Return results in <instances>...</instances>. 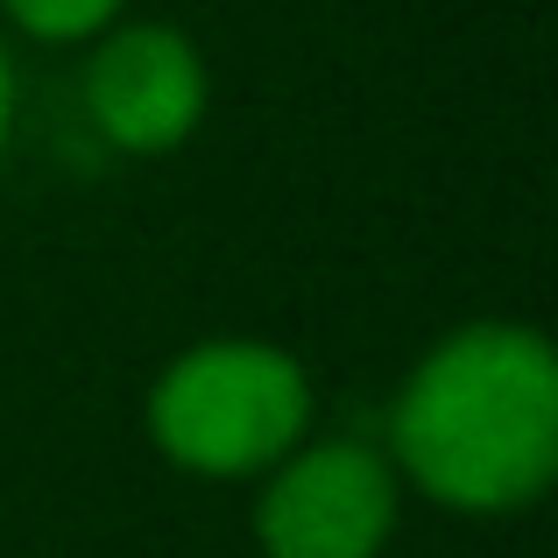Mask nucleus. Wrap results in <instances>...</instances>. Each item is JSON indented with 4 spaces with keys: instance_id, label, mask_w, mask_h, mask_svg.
Segmentation results:
<instances>
[{
    "instance_id": "20e7f679",
    "label": "nucleus",
    "mask_w": 558,
    "mask_h": 558,
    "mask_svg": "<svg viewBox=\"0 0 558 558\" xmlns=\"http://www.w3.org/2000/svg\"><path fill=\"white\" fill-rule=\"evenodd\" d=\"M85 107L107 142L163 156L205 113V64L178 28H121L85 71Z\"/></svg>"
},
{
    "instance_id": "7ed1b4c3",
    "label": "nucleus",
    "mask_w": 558,
    "mask_h": 558,
    "mask_svg": "<svg viewBox=\"0 0 558 558\" xmlns=\"http://www.w3.org/2000/svg\"><path fill=\"white\" fill-rule=\"evenodd\" d=\"M396 531V474L375 446L332 438L276 466L255 502L269 558H375Z\"/></svg>"
},
{
    "instance_id": "f257e3e1",
    "label": "nucleus",
    "mask_w": 558,
    "mask_h": 558,
    "mask_svg": "<svg viewBox=\"0 0 558 558\" xmlns=\"http://www.w3.org/2000/svg\"><path fill=\"white\" fill-rule=\"evenodd\" d=\"M396 460L452 509H517L558 466V361L531 326H466L396 403Z\"/></svg>"
},
{
    "instance_id": "39448f33",
    "label": "nucleus",
    "mask_w": 558,
    "mask_h": 558,
    "mask_svg": "<svg viewBox=\"0 0 558 558\" xmlns=\"http://www.w3.org/2000/svg\"><path fill=\"white\" fill-rule=\"evenodd\" d=\"M121 0H8V14L28 28V36H50V43H71V36H93V28L113 22Z\"/></svg>"
},
{
    "instance_id": "f03ea898",
    "label": "nucleus",
    "mask_w": 558,
    "mask_h": 558,
    "mask_svg": "<svg viewBox=\"0 0 558 558\" xmlns=\"http://www.w3.org/2000/svg\"><path fill=\"white\" fill-rule=\"evenodd\" d=\"M312 424V381L262 340H213L156 381L149 432L191 474H262Z\"/></svg>"
},
{
    "instance_id": "423d86ee",
    "label": "nucleus",
    "mask_w": 558,
    "mask_h": 558,
    "mask_svg": "<svg viewBox=\"0 0 558 558\" xmlns=\"http://www.w3.org/2000/svg\"><path fill=\"white\" fill-rule=\"evenodd\" d=\"M8 113H14V78H8V50H0V142H8Z\"/></svg>"
}]
</instances>
